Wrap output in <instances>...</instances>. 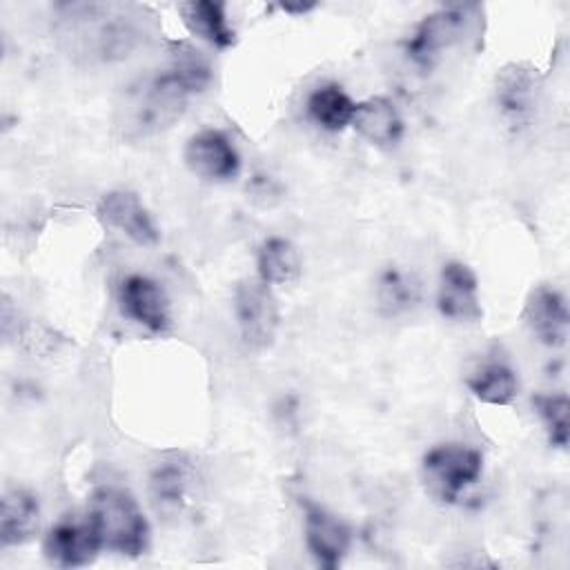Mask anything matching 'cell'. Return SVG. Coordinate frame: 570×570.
<instances>
[{"label": "cell", "mask_w": 570, "mask_h": 570, "mask_svg": "<svg viewBox=\"0 0 570 570\" xmlns=\"http://www.w3.org/2000/svg\"><path fill=\"white\" fill-rule=\"evenodd\" d=\"M534 410L541 416L548 439L557 448L568 445L570 436V403L566 394H537L534 396Z\"/></svg>", "instance_id": "cell-23"}, {"label": "cell", "mask_w": 570, "mask_h": 570, "mask_svg": "<svg viewBox=\"0 0 570 570\" xmlns=\"http://www.w3.org/2000/svg\"><path fill=\"white\" fill-rule=\"evenodd\" d=\"M234 314L243 341L254 350L274 343L278 330V305L269 285L261 278H245L234 289Z\"/></svg>", "instance_id": "cell-5"}, {"label": "cell", "mask_w": 570, "mask_h": 570, "mask_svg": "<svg viewBox=\"0 0 570 570\" xmlns=\"http://www.w3.org/2000/svg\"><path fill=\"white\" fill-rule=\"evenodd\" d=\"M258 278L267 285H285L298 278L301 256L298 249L281 236L267 238L258 249Z\"/></svg>", "instance_id": "cell-18"}, {"label": "cell", "mask_w": 570, "mask_h": 570, "mask_svg": "<svg viewBox=\"0 0 570 570\" xmlns=\"http://www.w3.org/2000/svg\"><path fill=\"white\" fill-rule=\"evenodd\" d=\"M416 301H419V285H416V281H414L407 272L396 269V267H390V269H385V272L379 276V283H376V303H379V309H381L385 316L403 314V312H407Z\"/></svg>", "instance_id": "cell-21"}, {"label": "cell", "mask_w": 570, "mask_h": 570, "mask_svg": "<svg viewBox=\"0 0 570 570\" xmlns=\"http://www.w3.org/2000/svg\"><path fill=\"white\" fill-rule=\"evenodd\" d=\"M89 521L102 550L140 557L149 546V523L138 501L120 488H98L89 499Z\"/></svg>", "instance_id": "cell-2"}, {"label": "cell", "mask_w": 570, "mask_h": 570, "mask_svg": "<svg viewBox=\"0 0 570 570\" xmlns=\"http://www.w3.org/2000/svg\"><path fill=\"white\" fill-rule=\"evenodd\" d=\"M178 13L189 33L203 38L216 49H227L236 42V33L227 22L225 4L214 0H189L178 4Z\"/></svg>", "instance_id": "cell-16"}, {"label": "cell", "mask_w": 570, "mask_h": 570, "mask_svg": "<svg viewBox=\"0 0 570 570\" xmlns=\"http://www.w3.org/2000/svg\"><path fill=\"white\" fill-rule=\"evenodd\" d=\"M468 390L483 403L510 405L519 394V381L505 363H488L472 372L465 381Z\"/></svg>", "instance_id": "cell-19"}, {"label": "cell", "mask_w": 570, "mask_h": 570, "mask_svg": "<svg viewBox=\"0 0 570 570\" xmlns=\"http://www.w3.org/2000/svg\"><path fill=\"white\" fill-rule=\"evenodd\" d=\"M40 525L38 499L22 488H11L2 494L0 508V546H20L33 539Z\"/></svg>", "instance_id": "cell-14"}, {"label": "cell", "mask_w": 570, "mask_h": 570, "mask_svg": "<svg viewBox=\"0 0 570 570\" xmlns=\"http://www.w3.org/2000/svg\"><path fill=\"white\" fill-rule=\"evenodd\" d=\"M98 550H102V546L89 517L58 521L42 543L45 557L62 568L89 566L98 557Z\"/></svg>", "instance_id": "cell-10"}, {"label": "cell", "mask_w": 570, "mask_h": 570, "mask_svg": "<svg viewBox=\"0 0 570 570\" xmlns=\"http://www.w3.org/2000/svg\"><path fill=\"white\" fill-rule=\"evenodd\" d=\"M523 318L530 332L550 347H561L568 338L570 314L563 294L552 287L539 285L530 292L523 309Z\"/></svg>", "instance_id": "cell-13"}, {"label": "cell", "mask_w": 570, "mask_h": 570, "mask_svg": "<svg viewBox=\"0 0 570 570\" xmlns=\"http://www.w3.org/2000/svg\"><path fill=\"white\" fill-rule=\"evenodd\" d=\"M189 91L171 73H158L131 87L118 105V127L127 138H145L169 129L187 109Z\"/></svg>", "instance_id": "cell-1"}, {"label": "cell", "mask_w": 570, "mask_h": 570, "mask_svg": "<svg viewBox=\"0 0 570 570\" xmlns=\"http://www.w3.org/2000/svg\"><path fill=\"white\" fill-rule=\"evenodd\" d=\"M305 517V543L318 566L338 568L352 546V530L336 514L323 505L305 499L301 501Z\"/></svg>", "instance_id": "cell-7"}, {"label": "cell", "mask_w": 570, "mask_h": 570, "mask_svg": "<svg viewBox=\"0 0 570 570\" xmlns=\"http://www.w3.org/2000/svg\"><path fill=\"white\" fill-rule=\"evenodd\" d=\"M73 22L78 24V38L89 45L94 56L102 60L122 58L136 45V27L131 24V16L122 13L120 7L114 4H76L69 7Z\"/></svg>", "instance_id": "cell-4"}, {"label": "cell", "mask_w": 570, "mask_h": 570, "mask_svg": "<svg viewBox=\"0 0 570 570\" xmlns=\"http://www.w3.org/2000/svg\"><path fill=\"white\" fill-rule=\"evenodd\" d=\"M183 85L189 94H196V91H203L212 78V71H209V65L205 60V56L187 45V42H178L174 45V51H171V69H169Z\"/></svg>", "instance_id": "cell-22"}, {"label": "cell", "mask_w": 570, "mask_h": 570, "mask_svg": "<svg viewBox=\"0 0 570 570\" xmlns=\"http://www.w3.org/2000/svg\"><path fill=\"white\" fill-rule=\"evenodd\" d=\"M468 16L463 7H448L439 9L430 16H425L412 38L407 40V56L419 67H432L434 60L441 56V51L456 45L465 33Z\"/></svg>", "instance_id": "cell-6"}, {"label": "cell", "mask_w": 570, "mask_h": 570, "mask_svg": "<svg viewBox=\"0 0 570 570\" xmlns=\"http://www.w3.org/2000/svg\"><path fill=\"white\" fill-rule=\"evenodd\" d=\"M118 305L125 316L154 334H163L171 323L165 289L145 274H129L122 278L118 287Z\"/></svg>", "instance_id": "cell-8"}, {"label": "cell", "mask_w": 570, "mask_h": 570, "mask_svg": "<svg viewBox=\"0 0 570 570\" xmlns=\"http://www.w3.org/2000/svg\"><path fill=\"white\" fill-rule=\"evenodd\" d=\"M354 109L356 102L343 91V87L334 82L314 89L307 98L309 118L327 131H341L347 125H352Z\"/></svg>", "instance_id": "cell-17"}, {"label": "cell", "mask_w": 570, "mask_h": 570, "mask_svg": "<svg viewBox=\"0 0 570 570\" xmlns=\"http://www.w3.org/2000/svg\"><path fill=\"white\" fill-rule=\"evenodd\" d=\"M98 218L118 229L122 236H127L136 245H154L158 243V229L147 212V207L140 203V198L134 191L127 189H114L107 191L98 203Z\"/></svg>", "instance_id": "cell-11"}, {"label": "cell", "mask_w": 570, "mask_h": 570, "mask_svg": "<svg viewBox=\"0 0 570 570\" xmlns=\"http://www.w3.org/2000/svg\"><path fill=\"white\" fill-rule=\"evenodd\" d=\"M439 312L459 323H472L481 318V301H479V281L474 272L465 263H448L441 269L439 292H436Z\"/></svg>", "instance_id": "cell-12"}, {"label": "cell", "mask_w": 570, "mask_h": 570, "mask_svg": "<svg viewBox=\"0 0 570 570\" xmlns=\"http://www.w3.org/2000/svg\"><path fill=\"white\" fill-rule=\"evenodd\" d=\"M483 456L479 450L463 443H441L423 454L421 479L434 499L454 503L465 488L479 481Z\"/></svg>", "instance_id": "cell-3"}, {"label": "cell", "mask_w": 570, "mask_h": 570, "mask_svg": "<svg viewBox=\"0 0 570 570\" xmlns=\"http://www.w3.org/2000/svg\"><path fill=\"white\" fill-rule=\"evenodd\" d=\"M532 98H534V73L517 65L503 69L497 85V100L503 114L514 120H523L532 109Z\"/></svg>", "instance_id": "cell-20"}, {"label": "cell", "mask_w": 570, "mask_h": 570, "mask_svg": "<svg viewBox=\"0 0 570 570\" xmlns=\"http://www.w3.org/2000/svg\"><path fill=\"white\" fill-rule=\"evenodd\" d=\"M183 158L191 174L207 180H229L240 169L236 147L218 129H203L194 134L185 145Z\"/></svg>", "instance_id": "cell-9"}, {"label": "cell", "mask_w": 570, "mask_h": 570, "mask_svg": "<svg viewBox=\"0 0 570 570\" xmlns=\"http://www.w3.org/2000/svg\"><path fill=\"white\" fill-rule=\"evenodd\" d=\"M352 125L365 140L376 147H392L403 136V120L394 102L383 96H372L358 102Z\"/></svg>", "instance_id": "cell-15"}, {"label": "cell", "mask_w": 570, "mask_h": 570, "mask_svg": "<svg viewBox=\"0 0 570 570\" xmlns=\"http://www.w3.org/2000/svg\"><path fill=\"white\" fill-rule=\"evenodd\" d=\"M154 494L167 503H176L180 492H183V472L174 465L158 468L154 479H151Z\"/></svg>", "instance_id": "cell-24"}]
</instances>
